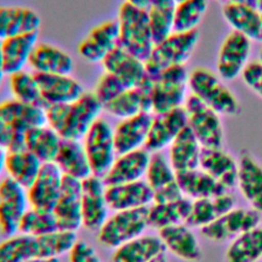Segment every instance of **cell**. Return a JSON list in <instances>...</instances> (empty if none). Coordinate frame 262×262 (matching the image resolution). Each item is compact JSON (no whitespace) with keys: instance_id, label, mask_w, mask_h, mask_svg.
<instances>
[{"instance_id":"6da1fadb","label":"cell","mask_w":262,"mask_h":262,"mask_svg":"<svg viewBox=\"0 0 262 262\" xmlns=\"http://www.w3.org/2000/svg\"><path fill=\"white\" fill-rule=\"evenodd\" d=\"M102 110L94 93L85 91L74 101L46 106V124L62 139L80 140L99 118Z\"/></svg>"},{"instance_id":"7a4b0ae2","label":"cell","mask_w":262,"mask_h":262,"mask_svg":"<svg viewBox=\"0 0 262 262\" xmlns=\"http://www.w3.org/2000/svg\"><path fill=\"white\" fill-rule=\"evenodd\" d=\"M223 81L209 68H193L188 75L189 93L220 116L233 117L241 113L242 106L236 95Z\"/></svg>"},{"instance_id":"3957f363","label":"cell","mask_w":262,"mask_h":262,"mask_svg":"<svg viewBox=\"0 0 262 262\" xmlns=\"http://www.w3.org/2000/svg\"><path fill=\"white\" fill-rule=\"evenodd\" d=\"M117 21L119 45L145 61L155 46L147 8L137 7L124 1L119 7Z\"/></svg>"},{"instance_id":"277c9868","label":"cell","mask_w":262,"mask_h":262,"mask_svg":"<svg viewBox=\"0 0 262 262\" xmlns=\"http://www.w3.org/2000/svg\"><path fill=\"white\" fill-rule=\"evenodd\" d=\"M200 40L198 30L190 32H176L155 44L149 56L145 60V68L150 79L157 77L164 70L174 66H185L189 60Z\"/></svg>"},{"instance_id":"5b68a950","label":"cell","mask_w":262,"mask_h":262,"mask_svg":"<svg viewBox=\"0 0 262 262\" xmlns=\"http://www.w3.org/2000/svg\"><path fill=\"white\" fill-rule=\"evenodd\" d=\"M188 75L185 66H174L151 79V114L182 107L188 94Z\"/></svg>"},{"instance_id":"8992f818","label":"cell","mask_w":262,"mask_h":262,"mask_svg":"<svg viewBox=\"0 0 262 262\" xmlns=\"http://www.w3.org/2000/svg\"><path fill=\"white\" fill-rule=\"evenodd\" d=\"M148 224V207L116 211L97 231V239L107 249H116L144 233Z\"/></svg>"},{"instance_id":"52a82bcc","label":"cell","mask_w":262,"mask_h":262,"mask_svg":"<svg viewBox=\"0 0 262 262\" xmlns=\"http://www.w3.org/2000/svg\"><path fill=\"white\" fill-rule=\"evenodd\" d=\"M187 127L203 147H222L224 130L221 116L189 93L183 105Z\"/></svg>"},{"instance_id":"ba28073f","label":"cell","mask_w":262,"mask_h":262,"mask_svg":"<svg viewBox=\"0 0 262 262\" xmlns=\"http://www.w3.org/2000/svg\"><path fill=\"white\" fill-rule=\"evenodd\" d=\"M92 174L103 177L118 156L114 139V128L103 118H98L83 137Z\"/></svg>"},{"instance_id":"9c48e42d","label":"cell","mask_w":262,"mask_h":262,"mask_svg":"<svg viewBox=\"0 0 262 262\" xmlns=\"http://www.w3.org/2000/svg\"><path fill=\"white\" fill-rule=\"evenodd\" d=\"M252 40L230 31L223 38L216 57V73L224 81H231L241 77L250 61Z\"/></svg>"},{"instance_id":"30bf717a","label":"cell","mask_w":262,"mask_h":262,"mask_svg":"<svg viewBox=\"0 0 262 262\" xmlns=\"http://www.w3.org/2000/svg\"><path fill=\"white\" fill-rule=\"evenodd\" d=\"M261 224V213L252 208H232L212 223L202 227L201 234L215 243L232 241Z\"/></svg>"},{"instance_id":"8fae6325","label":"cell","mask_w":262,"mask_h":262,"mask_svg":"<svg viewBox=\"0 0 262 262\" xmlns=\"http://www.w3.org/2000/svg\"><path fill=\"white\" fill-rule=\"evenodd\" d=\"M30 207L27 189L10 177L0 181V233L4 236L18 231L20 219Z\"/></svg>"},{"instance_id":"7c38bea8","label":"cell","mask_w":262,"mask_h":262,"mask_svg":"<svg viewBox=\"0 0 262 262\" xmlns=\"http://www.w3.org/2000/svg\"><path fill=\"white\" fill-rule=\"evenodd\" d=\"M105 188L99 176L92 174L82 180V226L88 231H98L108 217Z\"/></svg>"},{"instance_id":"4fadbf2b","label":"cell","mask_w":262,"mask_h":262,"mask_svg":"<svg viewBox=\"0 0 262 262\" xmlns=\"http://www.w3.org/2000/svg\"><path fill=\"white\" fill-rule=\"evenodd\" d=\"M186 126L187 118L183 106L165 113L152 114L144 148L150 154L162 151L170 146Z\"/></svg>"},{"instance_id":"5bb4252c","label":"cell","mask_w":262,"mask_h":262,"mask_svg":"<svg viewBox=\"0 0 262 262\" xmlns=\"http://www.w3.org/2000/svg\"><path fill=\"white\" fill-rule=\"evenodd\" d=\"M63 174L52 163H43L41 169L27 188L29 205L32 208L52 211L59 196Z\"/></svg>"},{"instance_id":"9a60e30c","label":"cell","mask_w":262,"mask_h":262,"mask_svg":"<svg viewBox=\"0 0 262 262\" xmlns=\"http://www.w3.org/2000/svg\"><path fill=\"white\" fill-rule=\"evenodd\" d=\"M119 45V26L117 19L104 20L93 27L77 47L79 55L91 63L101 62Z\"/></svg>"},{"instance_id":"2e32d148","label":"cell","mask_w":262,"mask_h":262,"mask_svg":"<svg viewBox=\"0 0 262 262\" xmlns=\"http://www.w3.org/2000/svg\"><path fill=\"white\" fill-rule=\"evenodd\" d=\"M60 229L77 231L82 226V181L63 176L61 190L52 210Z\"/></svg>"},{"instance_id":"e0dca14e","label":"cell","mask_w":262,"mask_h":262,"mask_svg":"<svg viewBox=\"0 0 262 262\" xmlns=\"http://www.w3.org/2000/svg\"><path fill=\"white\" fill-rule=\"evenodd\" d=\"M104 72L116 76L127 88L141 85L148 79L145 61L122 46H116L101 61Z\"/></svg>"},{"instance_id":"ac0fdd59","label":"cell","mask_w":262,"mask_h":262,"mask_svg":"<svg viewBox=\"0 0 262 262\" xmlns=\"http://www.w3.org/2000/svg\"><path fill=\"white\" fill-rule=\"evenodd\" d=\"M44 107L76 100L84 92L82 84L71 75L34 73Z\"/></svg>"},{"instance_id":"d6986e66","label":"cell","mask_w":262,"mask_h":262,"mask_svg":"<svg viewBox=\"0 0 262 262\" xmlns=\"http://www.w3.org/2000/svg\"><path fill=\"white\" fill-rule=\"evenodd\" d=\"M105 199L110 210L123 211L149 207L154 202V192L143 179L106 185Z\"/></svg>"},{"instance_id":"ffe728a7","label":"cell","mask_w":262,"mask_h":262,"mask_svg":"<svg viewBox=\"0 0 262 262\" xmlns=\"http://www.w3.org/2000/svg\"><path fill=\"white\" fill-rule=\"evenodd\" d=\"M237 165L236 185L250 208L262 214V165L247 149L239 152Z\"/></svg>"},{"instance_id":"44dd1931","label":"cell","mask_w":262,"mask_h":262,"mask_svg":"<svg viewBox=\"0 0 262 262\" xmlns=\"http://www.w3.org/2000/svg\"><path fill=\"white\" fill-rule=\"evenodd\" d=\"M149 159L150 152L144 147L118 155L111 168L102 177L105 185L141 180L145 177Z\"/></svg>"},{"instance_id":"7402d4cb","label":"cell","mask_w":262,"mask_h":262,"mask_svg":"<svg viewBox=\"0 0 262 262\" xmlns=\"http://www.w3.org/2000/svg\"><path fill=\"white\" fill-rule=\"evenodd\" d=\"M152 120L151 113H140L121 119L114 127V139L117 154L143 148Z\"/></svg>"},{"instance_id":"603a6c76","label":"cell","mask_w":262,"mask_h":262,"mask_svg":"<svg viewBox=\"0 0 262 262\" xmlns=\"http://www.w3.org/2000/svg\"><path fill=\"white\" fill-rule=\"evenodd\" d=\"M186 223L164 227L159 236L165 247L178 259L185 262H199L203 257L202 248L196 235Z\"/></svg>"},{"instance_id":"cb8c5ba5","label":"cell","mask_w":262,"mask_h":262,"mask_svg":"<svg viewBox=\"0 0 262 262\" xmlns=\"http://www.w3.org/2000/svg\"><path fill=\"white\" fill-rule=\"evenodd\" d=\"M151 85L152 81L148 77L141 85L127 88L103 105V111L119 120L144 112L151 113Z\"/></svg>"},{"instance_id":"d4e9b609","label":"cell","mask_w":262,"mask_h":262,"mask_svg":"<svg viewBox=\"0 0 262 262\" xmlns=\"http://www.w3.org/2000/svg\"><path fill=\"white\" fill-rule=\"evenodd\" d=\"M0 122L15 132L26 133L31 128L46 124L45 107L15 98L3 100L0 102Z\"/></svg>"},{"instance_id":"484cf974","label":"cell","mask_w":262,"mask_h":262,"mask_svg":"<svg viewBox=\"0 0 262 262\" xmlns=\"http://www.w3.org/2000/svg\"><path fill=\"white\" fill-rule=\"evenodd\" d=\"M199 168L227 190L236 185L237 160L222 147H203Z\"/></svg>"},{"instance_id":"4316f807","label":"cell","mask_w":262,"mask_h":262,"mask_svg":"<svg viewBox=\"0 0 262 262\" xmlns=\"http://www.w3.org/2000/svg\"><path fill=\"white\" fill-rule=\"evenodd\" d=\"M39 32L15 35L0 41V50L6 75L25 70L38 43Z\"/></svg>"},{"instance_id":"83f0119b","label":"cell","mask_w":262,"mask_h":262,"mask_svg":"<svg viewBox=\"0 0 262 262\" xmlns=\"http://www.w3.org/2000/svg\"><path fill=\"white\" fill-rule=\"evenodd\" d=\"M221 13L231 31H235L252 41L262 43V25L255 6L227 0L222 6Z\"/></svg>"},{"instance_id":"f1b7e54d","label":"cell","mask_w":262,"mask_h":262,"mask_svg":"<svg viewBox=\"0 0 262 262\" xmlns=\"http://www.w3.org/2000/svg\"><path fill=\"white\" fill-rule=\"evenodd\" d=\"M29 66L34 73L71 75L75 62L72 55L60 47L38 42L31 54Z\"/></svg>"},{"instance_id":"f546056e","label":"cell","mask_w":262,"mask_h":262,"mask_svg":"<svg viewBox=\"0 0 262 262\" xmlns=\"http://www.w3.org/2000/svg\"><path fill=\"white\" fill-rule=\"evenodd\" d=\"M41 24L40 15L30 7L0 6V41L19 34L39 32Z\"/></svg>"},{"instance_id":"4dcf8cb0","label":"cell","mask_w":262,"mask_h":262,"mask_svg":"<svg viewBox=\"0 0 262 262\" xmlns=\"http://www.w3.org/2000/svg\"><path fill=\"white\" fill-rule=\"evenodd\" d=\"M63 176L84 180L92 175V170L80 140L62 139L56 158L53 162Z\"/></svg>"},{"instance_id":"1f68e13d","label":"cell","mask_w":262,"mask_h":262,"mask_svg":"<svg viewBox=\"0 0 262 262\" xmlns=\"http://www.w3.org/2000/svg\"><path fill=\"white\" fill-rule=\"evenodd\" d=\"M165 251L159 235L143 233L116 248L112 262H150Z\"/></svg>"},{"instance_id":"d6a6232c","label":"cell","mask_w":262,"mask_h":262,"mask_svg":"<svg viewBox=\"0 0 262 262\" xmlns=\"http://www.w3.org/2000/svg\"><path fill=\"white\" fill-rule=\"evenodd\" d=\"M235 207V199L228 191L210 198L194 200L186 224L202 228Z\"/></svg>"},{"instance_id":"836d02e7","label":"cell","mask_w":262,"mask_h":262,"mask_svg":"<svg viewBox=\"0 0 262 262\" xmlns=\"http://www.w3.org/2000/svg\"><path fill=\"white\" fill-rule=\"evenodd\" d=\"M168 148V159L175 172L199 168L203 146L187 126Z\"/></svg>"},{"instance_id":"e575fe53","label":"cell","mask_w":262,"mask_h":262,"mask_svg":"<svg viewBox=\"0 0 262 262\" xmlns=\"http://www.w3.org/2000/svg\"><path fill=\"white\" fill-rule=\"evenodd\" d=\"M176 181L182 194L191 201L215 196L228 191L201 168L176 172Z\"/></svg>"},{"instance_id":"d590c367","label":"cell","mask_w":262,"mask_h":262,"mask_svg":"<svg viewBox=\"0 0 262 262\" xmlns=\"http://www.w3.org/2000/svg\"><path fill=\"white\" fill-rule=\"evenodd\" d=\"M62 138L49 125L43 124L25 133V147L42 163L54 162Z\"/></svg>"},{"instance_id":"8d00e7d4","label":"cell","mask_w":262,"mask_h":262,"mask_svg":"<svg viewBox=\"0 0 262 262\" xmlns=\"http://www.w3.org/2000/svg\"><path fill=\"white\" fill-rule=\"evenodd\" d=\"M262 258V223L233 238L223 262H258Z\"/></svg>"},{"instance_id":"74e56055","label":"cell","mask_w":262,"mask_h":262,"mask_svg":"<svg viewBox=\"0 0 262 262\" xmlns=\"http://www.w3.org/2000/svg\"><path fill=\"white\" fill-rule=\"evenodd\" d=\"M42 162L26 147L6 151L5 171L7 176L26 189L37 177Z\"/></svg>"},{"instance_id":"f35d334b","label":"cell","mask_w":262,"mask_h":262,"mask_svg":"<svg viewBox=\"0 0 262 262\" xmlns=\"http://www.w3.org/2000/svg\"><path fill=\"white\" fill-rule=\"evenodd\" d=\"M191 200L183 196L168 203H152L148 207V224L158 230L186 223L191 209Z\"/></svg>"},{"instance_id":"ab89813d","label":"cell","mask_w":262,"mask_h":262,"mask_svg":"<svg viewBox=\"0 0 262 262\" xmlns=\"http://www.w3.org/2000/svg\"><path fill=\"white\" fill-rule=\"evenodd\" d=\"M78 242L76 231L56 229L47 234L35 237L36 257L39 258H58L69 254Z\"/></svg>"},{"instance_id":"60d3db41","label":"cell","mask_w":262,"mask_h":262,"mask_svg":"<svg viewBox=\"0 0 262 262\" xmlns=\"http://www.w3.org/2000/svg\"><path fill=\"white\" fill-rule=\"evenodd\" d=\"M209 6V0H181L174 8V31L198 30Z\"/></svg>"},{"instance_id":"b9f144b4","label":"cell","mask_w":262,"mask_h":262,"mask_svg":"<svg viewBox=\"0 0 262 262\" xmlns=\"http://www.w3.org/2000/svg\"><path fill=\"white\" fill-rule=\"evenodd\" d=\"M58 228L57 220L52 211L29 207L20 219L17 232L37 237Z\"/></svg>"},{"instance_id":"7bdbcfd3","label":"cell","mask_w":262,"mask_h":262,"mask_svg":"<svg viewBox=\"0 0 262 262\" xmlns=\"http://www.w3.org/2000/svg\"><path fill=\"white\" fill-rule=\"evenodd\" d=\"M35 257L36 244L33 236L15 233L0 243V262H25Z\"/></svg>"},{"instance_id":"ee69618b","label":"cell","mask_w":262,"mask_h":262,"mask_svg":"<svg viewBox=\"0 0 262 262\" xmlns=\"http://www.w3.org/2000/svg\"><path fill=\"white\" fill-rule=\"evenodd\" d=\"M8 77V86L13 98L26 103L41 105L44 107L34 73L23 70L9 75Z\"/></svg>"},{"instance_id":"f6af8a7d","label":"cell","mask_w":262,"mask_h":262,"mask_svg":"<svg viewBox=\"0 0 262 262\" xmlns=\"http://www.w3.org/2000/svg\"><path fill=\"white\" fill-rule=\"evenodd\" d=\"M145 181L152 189V192L176 181V172L168 157L164 156L162 151L150 154L149 163L145 173Z\"/></svg>"},{"instance_id":"bcb514c9","label":"cell","mask_w":262,"mask_h":262,"mask_svg":"<svg viewBox=\"0 0 262 262\" xmlns=\"http://www.w3.org/2000/svg\"><path fill=\"white\" fill-rule=\"evenodd\" d=\"M174 8L172 6H148V20L155 44L174 32Z\"/></svg>"},{"instance_id":"7dc6e473","label":"cell","mask_w":262,"mask_h":262,"mask_svg":"<svg viewBox=\"0 0 262 262\" xmlns=\"http://www.w3.org/2000/svg\"><path fill=\"white\" fill-rule=\"evenodd\" d=\"M126 89L127 87L116 76L104 72L98 78L92 92L103 107V105L115 99Z\"/></svg>"},{"instance_id":"c3c4849f","label":"cell","mask_w":262,"mask_h":262,"mask_svg":"<svg viewBox=\"0 0 262 262\" xmlns=\"http://www.w3.org/2000/svg\"><path fill=\"white\" fill-rule=\"evenodd\" d=\"M241 78L244 84L262 99V61L260 59L250 60L243 71Z\"/></svg>"},{"instance_id":"681fc988","label":"cell","mask_w":262,"mask_h":262,"mask_svg":"<svg viewBox=\"0 0 262 262\" xmlns=\"http://www.w3.org/2000/svg\"><path fill=\"white\" fill-rule=\"evenodd\" d=\"M0 147L6 151L25 147V133L15 132L0 122Z\"/></svg>"},{"instance_id":"f907efd6","label":"cell","mask_w":262,"mask_h":262,"mask_svg":"<svg viewBox=\"0 0 262 262\" xmlns=\"http://www.w3.org/2000/svg\"><path fill=\"white\" fill-rule=\"evenodd\" d=\"M69 262H101V260L91 245L78 241L69 253Z\"/></svg>"},{"instance_id":"816d5d0a","label":"cell","mask_w":262,"mask_h":262,"mask_svg":"<svg viewBox=\"0 0 262 262\" xmlns=\"http://www.w3.org/2000/svg\"><path fill=\"white\" fill-rule=\"evenodd\" d=\"M183 196L184 195L182 194L177 181H175V182L171 183L170 185H168L160 190L155 191L152 203H168V202L176 201Z\"/></svg>"},{"instance_id":"f5cc1de1","label":"cell","mask_w":262,"mask_h":262,"mask_svg":"<svg viewBox=\"0 0 262 262\" xmlns=\"http://www.w3.org/2000/svg\"><path fill=\"white\" fill-rule=\"evenodd\" d=\"M175 4V0H149V6H172Z\"/></svg>"},{"instance_id":"db71d44e","label":"cell","mask_w":262,"mask_h":262,"mask_svg":"<svg viewBox=\"0 0 262 262\" xmlns=\"http://www.w3.org/2000/svg\"><path fill=\"white\" fill-rule=\"evenodd\" d=\"M125 1L134 6L141 7V8H148L149 6V0H125Z\"/></svg>"},{"instance_id":"11a10c76","label":"cell","mask_w":262,"mask_h":262,"mask_svg":"<svg viewBox=\"0 0 262 262\" xmlns=\"http://www.w3.org/2000/svg\"><path fill=\"white\" fill-rule=\"evenodd\" d=\"M25 262H59L58 258H39L35 257L30 260H27Z\"/></svg>"},{"instance_id":"9f6ffc18","label":"cell","mask_w":262,"mask_h":262,"mask_svg":"<svg viewBox=\"0 0 262 262\" xmlns=\"http://www.w3.org/2000/svg\"><path fill=\"white\" fill-rule=\"evenodd\" d=\"M5 157H6V150L0 147V175L5 170Z\"/></svg>"},{"instance_id":"6f0895ef","label":"cell","mask_w":262,"mask_h":262,"mask_svg":"<svg viewBox=\"0 0 262 262\" xmlns=\"http://www.w3.org/2000/svg\"><path fill=\"white\" fill-rule=\"evenodd\" d=\"M232 2H236V3H242V4H247V5H251V6H255L258 3V0H229Z\"/></svg>"},{"instance_id":"680465c9","label":"cell","mask_w":262,"mask_h":262,"mask_svg":"<svg viewBox=\"0 0 262 262\" xmlns=\"http://www.w3.org/2000/svg\"><path fill=\"white\" fill-rule=\"evenodd\" d=\"M5 71H4V67H3V60H2V55H1V50H0V87L2 85L4 76H5Z\"/></svg>"},{"instance_id":"91938a15","label":"cell","mask_w":262,"mask_h":262,"mask_svg":"<svg viewBox=\"0 0 262 262\" xmlns=\"http://www.w3.org/2000/svg\"><path fill=\"white\" fill-rule=\"evenodd\" d=\"M150 262H169L168 259H167V256L165 253L161 254L160 256H158L157 258H155L154 260H151Z\"/></svg>"},{"instance_id":"94428289","label":"cell","mask_w":262,"mask_h":262,"mask_svg":"<svg viewBox=\"0 0 262 262\" xmlns=\"http://www.w3.org/2000/svg\"><path fill=\"white\" fill-rule=\"evenodd\" d=\"M256 8L259 12V15H260V20H261V25H262V0H258V3L256 5Z\"/></svg>"},{"instance_id":"6125c7cd","label":"cell","mask_w":262,"mask_h":262,"mask_svg":"<svg viewBox=\"0 0 262 262\" xmlns=\"http://www.w3.org/2000/svg\"><path fill=\"white\" fill-rule=\"evenodd\" d=\"M258 59H260L262 61V47L259 49V52H258Z\"/></svg>"},{"instance_id":"be15d7a7","label":"cell","mask_w":262,"mask_h":262,"mask_svg":"<svg viewBox=\"0 0 262 262\" xmlns=\"http://www.w3.org/2000/svg\"><path fill=\"white\" fill-rule=\"evenodd\" d=\"M216 1H219V2H225V1H227V0H216Z\"/></svg>"},{"instance_id":"e7e4bbea","label":"cell","mask_w":262,"mask_h":262,"mask_svg":"<svg viewBox=\"0 0 262 262\" xmlns=\"http://www.w3.org/2000/svg\"><path fill=\"white\" fill-rule=\"evenodd\" d=\"M179 1H181V0H175V2H179Z\"/></svg>"}]
</instances>
